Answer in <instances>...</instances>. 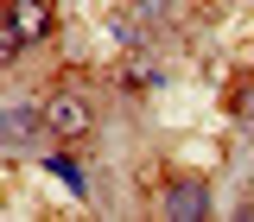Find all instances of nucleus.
Returning a JSON list of instances; mask_svg holds the SVG:
<instances>
[{
  "label": "nucleus",
  "mask_w": 254,
  "mask_h": 222,
  "mask_svg": "<svg viewBox=\"0 0 254 222\" xmlns=\"http://www.w3.org/2000/svg\"><path fill=\"white\" fill-rule=\"evenodd\" d=\"M165 216H178V222L210 216V184H203V178H178V184L165 190Z\"/></svg>",
  "instance_id": "3"
},
{
  "label": "nucleus",
  "mask_w": 254,
  "mask_h": 222,
  "mask_svg": "<svg viewBox=\"0 0 254 222\" xmlns=\"http://www.w3.org/2000/svg\"><path fill=\"white\" fill-rule=\"evenodd\" d=\"M133 6H140V13H146V19H165V13H172V6H178V0H133Z\"/></svg>",
  "instance_id": "7"
},
{
  "label": "nucleus",
  "mask_w": 254,
  "mask_h": 222,
  "mask_svg": "<svg viewBox=\"0 0 254 222\" xmlns=\"http://www.w3.org/2000/svg\"><path fill=\"white\" fill-rule=\"evenodd\" d=\"M229 114L242 127H254V76H235V83H229Z\"/></svg>",
  "instance_id": "6"
},
{
  "label": "nucleus",
  "mask_w": 254,
  "mask_h": 222,
  "mask_svg": "<svg viewBox=\"0 0 254 222\" xmlns=\"http://www.w3.org/2000/svg\"><path fill=\"white\" fill-rule=\"evenodd\" d=\"M38 127H45V108H32V102H6V153H19V146H32L38 140Z\"/></svg>",
  "instance_id": "4"
},
{
  "label": "nucleus",
  "mask_w": 254,
  "mask_h": 222,
  "mask_svg": "<svg viewBox=\"0 0 254 222\" xmlns=\"http://www.w3.org/2000/svg\"><path fill=\"white\" fill-rule=\"evenodd\" d=\"M45 165H51V178H58V184H70V190H76V197H89V178H83V165H76V159H70V153H51V159H45Z\"/></svg>",
  "instance_id": "5"
},
{
  "label": "nucleus",
  "mask_w": 254,
  "mask_h": 222,
  "mask_svg": "<svg viewBox=\"0 0 254 222\" xmlns=\"http://www.w3.org/2000/svg\"><path fill=\"white\" fill-rule=\"evenodd\" d=\"M45 127L58 133V140H83L95 127V108H89V95H76V89H58L51 102H45Z\"/></svg>",
  "instance_id": "2"
},
{
  "label": "nucleus",
  "mask_w": 254,
  "mask_h": 222,
  "mask_svg": "<svg viewBox=\"0 0 254 222\" xmlns=\"http://www.w3.org/2000/svg\"><path fill=\"white\" fill-rule=\"evenodd\" d=\"M51 32V0H6V32H0V57L13 63L26 45Z\"/></svg>",
  "instance_id": "1"
}]
</instances>
